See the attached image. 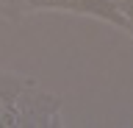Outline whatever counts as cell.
Masks as SVG:
<instances>
[{
    "label": "cell",
    "instance_id": "obj_3",
    "mask_svg": "<svg viewBox=\"0 0 133 128\" xmlns=\"http://www.w3.org/2000/svg\"><path fill=\"white\" fill-rule=\"evenodd\" d=\"M36 78L31 75H19V72H6L0 70V109H6L14 103V97L22 92L25 86H31Z\"/></svg>",
    "mask_w": 133,
    "mask_h": 128
},
{
    "label": "cell",
    "instance_id": "obj_6",
    "mask_svg": "<svg viewBox=\"0 0 133 128\" xmlns=\"http://www.w3.org/2000/svg\"><path fill=\"white\" fill-rule=\"evenodd\" d=\"M114 3H119V0H114Z\"/></svg>",
    "mask_w": 133,
    "mask_h": 128
},
{
    "label": "cell",
    "instance_id": "obj_1",
    "mask_svg": "<svg viewBox=\"0 0 133 128\" xmlns=\"http://www.w3.org/2000/svg\"><path fill=\"white\" fill-rule=\"evenodd\" d=\"M61 95L44 92L36 81L25 86L11 106L0 109V128H61Z\"/></svg>",
    "mask_w": 133,
    "mask_h": 128
},
{
    "label": "cell",
    "instance_id": "obj_5",
    "mask_svg": "<svg viewBox=\"0 0 133 128\" xmlns=\"http://www.w3.org/2000/svg\"><path fill=\"white\" fill-rule=\"evenodd\" d=\"M116 6L122 11V17L128 20V36H133V0H119Z\"/></svg>",
    "mask_w": 133,
    "mask_h": 128
},
{
    "label": "cell",
    "instance_id": "obj_2",
    "mask_svg": "<svg viewBox=\"0 0 133 128\" xmlns=\"http://www.w3.org/2000/svg\"><path fill=\"white\" fill-rule=\"evenodd\" d=\"M39 11H66V14H81V17H94L103 22H111L114 28L128 34V20L114 0H33V14Z\"/></svg>",
    "mask_w": 133,
    "mask_h": 128
},
{
    "label": "cell",
    "instance_id": "obj_4",
    "mask_svg": "<svg viewBox=\"0 0 133 128\" xmlns=\"http://www.w3.org/2000/svg\"><path fill=\"white\" fill-rule=\"evenodd\" d=\"M28 14H33V0H0V17L8 22H19Z\"/></svg>",
    "mask_w": 133,
    "mask_h": 128
}]
</instances>
